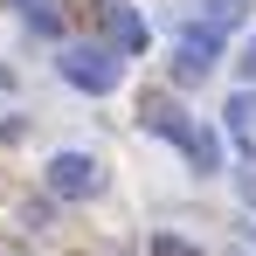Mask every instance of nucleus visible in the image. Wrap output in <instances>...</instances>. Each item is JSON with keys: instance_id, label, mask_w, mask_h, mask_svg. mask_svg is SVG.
<instances>
[{"instance_id": "nucleus-1", "label": "nucleus", "mask_w": 256, "mask_h": 256, "mask_svg": "<svg viewBox=\"0 0 256 256\" xmlns=\"http://www.w3.org/2000/svg\"><path fill=\"white\" fill-rule=\"evenodd\" d=\"M138 125H146V132H160V138H173V146H180V152H187L201 173L222 166V138H214L208 125H194V118H187L180 104H166V97H146V104H138Z\"/></svg>"}, {"instance_id": "nucleus-2", "label": "nucleus", "mask_w": 256, "mask_h": 256, "mask_svg": "<svg viewBox=\"0 0 256 256\" xmlns=\"http://www.w3.org/2000/svg\"><path fill=\"white\" fill-rule=\"evenodd\" d=\"M56 70H62L76 90L104 97V90H118V76H125V56H118V48H97V42H70L56 56Z\"/></svg>"}, {"instance_id": "nucleus-3", "label": "nucleus", "mask_w": 256, "mask_h": 256, "mask_svg": "<svg viewBox=\"0 0 256 256\" xmlns=\"http://www.w3.org/2000/svg\"><path fill=\"white\" fill-rule=\"evenodd\" d=\"M97 187H104V166H97L90 152H56V160H48V194H56V201H90Z\"/></svg>"}, {"instance_id": "nucleus-4", "label": "nucleus", "mask_w": 256, "mask_h": 256, "mask_svg": "<svg viewBox=\"0 0 256 256\" xmlns=\"http://www.w3.org/2000/svg\"><path fill=\"white\" fill-rule=\"evenodd\" d=\"M214 62H222V35H214L208 21H194V28L180 35V48H173V76H180V84H201Z\"/></svg>"}, {"instance_id": "nucleus-5", "label": "nucleus", "mask_w": 256, "mask_h": 256, "mask_svg": "<svg viewBox=\"0 0 256 256\" xmlns=\"http://www.w3.org/2000/svg\"><path fill=\"white\" fill-rule=\"evenodd\" d=\"M104 28H111V42H118V48H146V14H132L125 0L104 7Z\"/></svg>"}, {"instance_id": "nucleus-6", "label": "nucleus", "mask_w": 256, "mask_h": 256, "mask_svg": "<svg viewBox=\"0 0 256 256\" xmlns=\"http://www.w3.org/2000/svg\"><path fill=\"white\" fill-rule=\"evenodd\" d=\"M222 111H228V132H236L242 146H256V90H236Z\"/></svg>"}, {"instance_id": "nucleus-7", "label": "nucleus", "mask_w": 256, "mask_h": 256, "mask_svg": "<svg viewBox=\"0 0 256 256\" xmlns=\"http://www.w3.org/2000/svg\"><path fill=\"white\" fill-rule=\"evenodd\" d=\"M242 7H250V0H208V28H214V35H228V28L242 21Z\"/></svg>"}, {"instance_id": "nucleus-8", "label": "nucleus", "mask_w": 256, "mask_h": 256, "mask_svg": "<svg viewBox=\"0 0 256 256\" xmlns=\"http://www.w3.org/2000/svg\"><path fill=\"white\" fill-rule=\"evenodd\" d=\"M14 7H21V14H28L42 35H56V0H14Z\"/></svg>"}, {"instance_id": "nucleus-9", "label": "nucleus", "mask_w": 256, "mask_h": 256, "mask_svg": "<svg viewBox=\"0 0 256 256\" xmlns=\"http://www.w3.org/2000/svg\"><path fill=\"white\" fill-rule=\"evenodd\" d=\"M152 256H201V250H187L180 236H152Z\"/></svg>"}, {"instance_id": "nucleus-10", "label": "nucleus", "mask_w": 256, "mask_h": 256, "mask_svg": "<svg viewBox=\"0 0 256 256\" xmlns=\"http://www.w3.org/2000/svg\"><path fill=\"white\" fill-rule=\"evenodd\" d=\"M236 187H242V201L256 208V160H242V166H236Z\"/></svg>"}, {"instance_id": "nucleus-11", "label": "nucleus", "mask_w": 256, "mask_h": 256, "mask_svg": "<svg viewBox=\"0 0 256 256\" xmlns=\"http://www.w3.org/2000/svg\"><path fill=\"white\" fill-rule=\"evenodd\" d=\"M242 76H250V90H256V35H250V48H242Z\"/></svg>"}, {"instance_id": "nucleus-12", "label": "nucleus", "mask_w": 256, "mask_h": 256, "mask_svg": "<svg viewBox=\"0 0 256 256\" xmlns=\"http://www.w3.org/2000/svg\"><path fill=\"white\" fill-rule=\"evenodd\" d=\"M242 236H250V250H256V222H250V228H242Z\"/></svg>"}]
</instances>
